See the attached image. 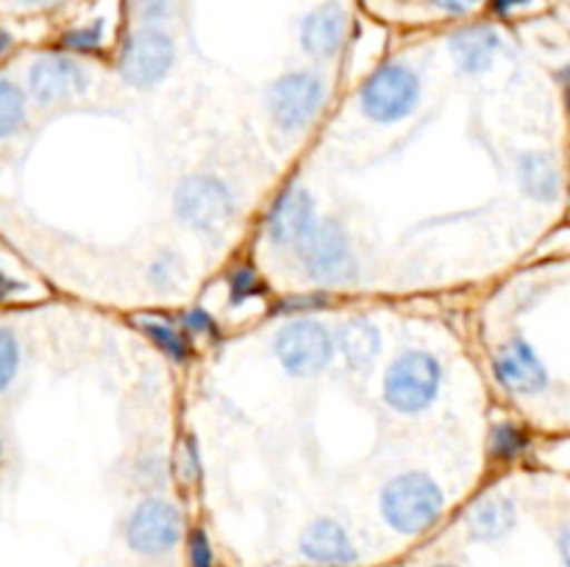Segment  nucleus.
Returning <instances> with one entry per match:
<instances>
[{
    "label": "nucleus",
    "mask_w": 570,
    "mask_h": 567,
    "mask_svg": "<svg viewBox=\"0 0 570 567\" xmlns=\"http://www.w3.org/2000/svg\"><path fill=\"white\" fill-rule=\"evenodd\" d=\"M382 517L399 534H421L434 526L443 511V493L426 472H401L382 489Z\"/></svg>",
    "instance_id": "f257e3e1"
},
{
    "label": "nucleus",
    "mask_w": 570,
    "mask_h": 567,
    "mask_svg": "<svg viewBox=\"0 0 570 567\" xmlns=\"http://www.w3.org/2000/svg\"><path fill=\"white\" fill-rule=\"evenodd\" d=\"M443 367L426 350H406L384 372V400L401 415H417L438 400Z\"/></svg>",
    "instance_id": "f03ea898"
},
{
    "label": "nucleus",
    "mask_w": 570,
    "mask_h": 567,
    "mask_svg": "<svg viewBox=\"0 0 570 567\" xmlns=\"http://www.w3.org/2000/svg\"><path fill=\"white\" fill-rule=\"evenodd\" d=\"M304 270L317 284H348L356 278V256L348 231L337 220H317L309 237L298 248Z\"/></svg>",
    "instance_id": "7ed1b4c3"
},
{
    "label": "nucleus",
    "mask_w": 570,
    "mask_h": 567,
    "mask_svg": "<svg viewBox=\"0 0 570 567\" xmlns=\"http://www.w3.org/2000/svg\"><path fill=\"white\" fill-rule=\"evenodd\" d=\"M184 520L176 504L165 498H145L126 520V545L137 556H165L181 543Z\"/></svg>",
    "instance_id": "20e7f679"
},
{
    "label": "nucleus",
    "mask_w": 570,
    "mask_h": 567,
    "mask_svg": "<svg viewBox=\"0 0 570 567\" xmlns=\"http://www.w3.org/2000/svg\"><path fill=\"white\" fill-rule=\"evenodd\" d=\"M417 100H421V81H417L415 70L406 64H387L367 78L362 87L360 103L362 111L371 117L373 122H399L415 111Z\"/></svg>",
    "instance_id": "39448f33"
},
{
    "label": "nucleus",
    "mask_w": 570,
    "mask_h": 567,
    "mask_svg": "<svg viewBox=\"0 0 570 567\" xmlns=\"http://www.w3.org/2000/svg\"><path fill=\"white\" fill-rule=\"evenodd\" d=\"M173 209L193 231H220L234 217V195L220 178L193 176L176 189Z\"/></svg>",
    "instance_id": "423d86ee"
},
{
    "label": "nucleus",
    "mask_w": 570,
    "mask_h": 567,
    "mask_svg": "<svg viewBox=\"0 0 570 567\" xmlns=\"http://www.w3.org/2000/svg\"><path fill=\"white\" fill-rule=\"evenodd\" d=\"M276 359L295 378H312L326 370L334 356V337L315 320H295L273 339Z\"/></svg>",
    "instance_id": "0eeeda50"
},
{
    "label": "nucleus",
    "mask_w": 570,
    "mask_h": 567,
    "mask_svg": "<svg viewBox=\"0 0 570 567\" xmlns=\"http://www.w3.org/2000/svg\"><path fill=\"white\" fill-rule=\"evenodd\" d=\"M323 98H326V87H323V78L315 72H287V76L278 78L271 87V106L273 122H276L282 131L295 133L304 131L315 115L321 111Z\"/></svg>",
    "instance_id": "6e6552de"
},
{
    "label": "nucleus",
    "mask_w": 570,
    "mask_h": 567,
    "mask_svg": "<svg viewBox=\"0 0 570 567\" xmlns=\"http://www.w3.org/2000/svg\"><path fill=\"white\" fill-rule=\"evenodd\" d=\"M176 61V44L161 28H142L131 33L120 56V72L139 89L156 87Z\"/></svg>",
    "instance_id": "1a4fd4ad"
},
{
    "label": "nucleus",
    "mask_w": 570,
    "mask_h": 567,
    "mask_svg": "<svg viewBox=\"0 0 570 567\" xmlns=\"http://www.w3.org/2000/svg\"><path fill=\"white\" fill-rule=\"evenodd\" d=\"M89 89L87 67L67 56H42L28 67V94L39 106H59Z\"/></svg>",
    "instance_id": "9d476101"
},
{
    "label": "nucleus",
    "mask_w": 570,
    "mask_h": 567,
    "mask_svg": "<svg viewBox=\"0 0 570 567\" xmlns=\"http://www.w3.org/2000/svg\"><path fill=\"white\" fill-rule=\"evenodd\" d=\"M317 226V206L306 189H289L267 217V239L276 248L298 250Z\"/></svg>",
    "instance_id": "9b49d317"
},
{
    "label": "nucleus",
    "mask_w": 570,
    "mask_h": 567,
    "mask_svg": "<svg viewBox=\"0 0 570 567\" xmlns=\"http://www.w3.org/2000/svg\"><path fill=\"white\" fill-rule=\"evenodd\" d=\"M495 376L515 395H534L549 384V372H546L543 361L534 354L532 345L521 337L510 339L499 348V354H495Z\"/></svg>",
    "instance_id": "f8f14e48"
},
{
    "label": "nucleus",
    "mask_w": 570,
    "mask_h": 567,
    "mask_svg": "<svg viewBox=\"0 0 570 567\" xmlns=\"http://www.w3.org/2000/svg\"><path fill=\"white\" fill-rule=\"evenodd\" d=\"M298 548L306 559L326 567H351L360 559L351 534L337 520H332V517H317V520H312L304 528V534H301Z\"/></svg>",
    "instance_id": "ddd939ff"
},
{
    "label": "nucleus",
    "mask_w": 570,
    "mask_h": 567,
    "mask_svg": "<svg viewBox=\"0 0 570 567\" xmlns=\"http://www.w3.org/2000/svg\"><path fill=\"white\" fill-rule=\"evenodd\" d=\"M345 39V11L337 3H323L309 11L301 26V44L315 59H332Z\"/></svg>",
    "instance_id": "4468645a"
},
{
    "label": "nucleus",
    "mask_w": 570,
    "mask_h": 567,
    "mask_svg": "<svg viewBox=\"0 0 570 567\" xmlns=\"http://www.w3.org/2000/svg\"><path fill=\"white\" fill-rule=\"evenodd\" d=\"M518 526L515 504L504 495H490L482 498L471 511H468V534L476 543H501L510 537L512 528Z\"/></svg>",
    "instance_id": "2eb2a0df"
},
{
    "label": "nucleus",
    "mask_w": 570,
    "mask_h": 567,
    "mask_svg": "<svg viewBox=\"0 0 570 567\" xmlns=\"http://www.w3.org/2000/svg\"><path fill=\"white\" fill-rule=\"evenodd\" d=\"M334 350L343 354L345 365L351 370L365 372L376 361L379 350H382V334H379L376 326L356 317V320H348L340 326L337 337H334Z\"/></svg>",
    "instance_id": "dca6fc26"
},
{
    "label": "nucleus",
    "mask_w": 570,
    "mask_h": 567,
    "mask_svg": "<svg viewBox=\"0 0 570 567\" xmlns=\"http://www.w3.org/2000/svg\"><path fill=\"white\" fill-rule=\"evenodd\" d=\"M518 183H521L523 195L538 203L554 200L562 189V172L551 156L540 153V150H529L518 159Z\"/></svg>",
    "instance_id": "f3484780"
},
{
    "label": "nucleus",
    "mask_w": 570,
    "mask_h": 567,
    "mask_svg": "<svg viewBox=\"0 0 570 567\" xmlns=\"http://www.w3.org/2000/svg\"><path fill=\"white\" fill-rule=\"evenodd\" d=\"M451 53L460 70L484 72L499 53V33L488 26H473L451 39Z\"/></svg>",
    "instance_id": "a211bd4d"
},
{
    "label": "nucleus",
    "mask_w": 570,
    "mask_h": 567,
    "mask_svg": "<svg viewBox=\"0 0 570 567\" xmlns=\"http://www.w3.org/2000/svg\"><path fill=\"white\" fill-rule=\"evenodd\" d=\"M26 122V92L14 81L0 76V142Z\"/></svg>",
    "instance_id": "6ab92c4d"
},
{
    "label": "nucleus",
    "mask_w": 570,
    "mask_h": 567,
    "mask_svg": "<svg viewBox=\"0 0 570 567\" xmlns=\"http://www.w3.org/2000/svg\"><path fill=\"white\" fill-rule=\"evenodd\" d=\"M20 370V339L11 328H0V395L11 387Z\"/></svg>",
    "instance_id": "aec40b11"
},
{
    "label": "nucleus",
    "mask_w": 570,
    "mask_h": 567,
    "mask_svg": "<svg viewBox=\"0 0 570 567\" xmlns=\"http://www.w3.org/2000/svg\"><path fill=\"white\" fill-rule=\"evenodd\" d=\"M184 265L176 253L165 250V253L156 256L148 267V278L156 284V287H173V284L181 281Z\"/></svg>",
    "instance_id": "412c9836"
},
{
    "label": "nucleus",
    "mask_w": 570,
    "mask_h": 567,
    "mask_svg": "<svg viewBox=\"0 0 570 567\" xmlns=\"http://www.w3.org/2000/svg\"><path fill=\"white\" fill-rule=\"evenodd\" d=\"M134 14L148 28H156L159 22H167L176 11V0H131Z\"/></svg>",
    "instance_id": "4be33fe9"
},
{
    "label": "nucleus",
    "mask_w": 570,
    "mask_h": 567,
    "mask_svg": "<svg viewBox=\"0 0 570 567\" xmlns=\"http://www.w3.org/2000/svg\"><path fill=\"white\" fill-rule=\"evenodd\" d=\"M145 331L150 334V337L156 339V342L161 345V348L167 350V354H173L176 359H181L184 350H187V345H184V339L178 337L176 328H170L167 322H159V320H148L145 322Z\"/></svg>",
    "instance_id": "5701e85b"
},
{
    "label": "nucleus",
    "mask_w": 570,
    "mask_h": 567,
    "mask_svg": "<svg viewBox=\"0 0 570 567\" xmlns=\"http://www.w3.org/2000/svg\"><path fill=\"white\" fill-rule=\"evenodd\" d=\"M189 565L193 567H215V554L209 548V539L204 531H195L189 539Z\"/></svg>",
    "instance_id": "b1692460"
},
{
    "label": "nucleus",
    "mask_w": 570,
    "mask_h": 567,
    "mask_svg": "<svg viewBox=\"0 0 570 567\" xmlns=\"http://www.w3.org/2000/svg\"><path fill=\"white\" fill-rule=\"evenodd\" d=\"M165 461L161 459H142L139 461V470H137V481L142 487H161L165 484Z\"/></svg>",
    "instance_id": "393cba45"
},
{
    "label": "nucleus",
    "mask_w": 570,
    "mask_h": 567,
    "mask_svg": "<svg viewBox=\"0 0 570 567\" xmlns=\"http://www.w3.org/2000/svg\"><path fill=\"white\" fill-rule=\"evenodd\" d=\"M521 445H523V437L512 426L499 428V434H495V454H499V456L515 454Z\"/></svg>",
    "instance_id": "a878e982"
},
{
    "label": "nucleus",
    "mask_w": 570,
    "mask_h": 567,
    "mask_svg": "<svg viewBox=\"0 0 570 567\" xmlns=\"http://www.w3.org/2000/svg\"><path fill=\"white\" fill-rule=\"evenodd\" d=\"M98 42H100V22H95V26H89V28H81V31L67 33V44H70V48L89 50V48H95Z\"/></svg>",
    "instance_id": "bb28decb"
},
{
    "label": "nucleus",
    "mask_w": 570,
    "mask_h": 567,
    "mask_svg": "<svg viewBox=\"0 0 570 567\" xmlns=\"http://www.w3.org/2000/svg\"><path fill=\"white\" fill-rule=\"evenodd\" d=\"M254 292H259V284H256L254 272L239 270L237 276L232 278V298L243 300V298H248V295H254Z\"/></svg>",
    "instance_id": "cd10ccee"
},
{
    "label": "nucleus",
    "mask_w": 570,
    "mask_h": 567,
    "mask_svg": "<svg viewBox=\"0 0 570 567\" xmlns=\"http://www.w3.org/2000/svg\"><path fill=\"white\" fill-rule=\"evenodd\" d=\"M432 3L438 6V9L449 11V14H465V11H471L479 0H432Z\"/></svg>",
    "instance_id": "c85d7f7f"
},
{
    "label": "nucleus",
    "mask_w": 570,
    "mask_h": 567,
    "mask_svg": "<svg viewBox=\"0 0 570 567\" xmlns=\"http://www.w3.org/2000/svg\"><path fill=\"white\" fill-rule=\"evenodd\" d=\"M187 326H193L195 331H206L209 328V317L204 311H193V315H187Z\"/></svg>",
    "instance_id": "c756f323"
},
{
    "label": "nucleus",
    "mask_w": 570,
    "mask_h": 567,
    "mask_svg": "<svg viewBox=\"0 0 570 567\" xmlns=\"http://www.w3.org/2000/svg\"><path fill=\"white\" fill-rule=\"evenodd\" d=\"M529 0H495V11H512L518 6H527Z\"/></svg>",
    "instance_id": "7c9ffc66"
},
{
    "label": "nucleus",
    "mask_w": 570,
    "mask_h": 567,
    "mask_svg": "<svg viewBox=\"0 0 570 567\" xmlns=\"http://www.w3.org/2000/svg\"><path fill=\"white\" fill-rule=\"evenodd\" d=\"M17 3H22V6H48V3H53V0H17Z\"/></svg>",
    "instance_id": "2f4dec72"
},
{
    "label": "nucleus",
    "mask_w": 570,
    "mask_h": 567,
    "mask_svg": "<svg viewBox=\"0 0 570 567\" xmlns=\"http://www.w3.org/2000/svg\"><path fill=\"white\" fill-rule=\"evenodd\" d=\"M0 459H3V437H0Z\"/></svg>",
    "instance_id": "473e14b6"
},
{
    "label": "nucleus",
    "mask_w": 570,
    "mask_h": 567,
    "mask_svg": "<svg viewBox=\"0 0 570 567\" xmlns=\"http://www.w3.org/2000/svg\"><path fill=\"white\" fill-rule=\"evenodd\" d=\"M432 567H456V565H432Z\"/></svg>",
    "instance_id": "72a5a7b5"
}]
</instances>
